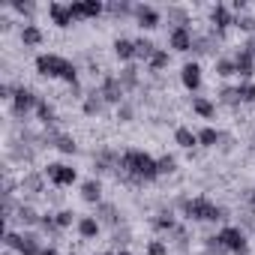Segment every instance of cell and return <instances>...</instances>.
<instances>
[{
	"mask_svg": "<svg viewBox=\"0 0 255 255\" xmlns=\"http://www.w3.org/2000/svg\"><path fill=\"white\" fill-rule=\"evenodd\" d=\"M216 96H219V102L228 105V108H240V105H243L240 96H237V84H222V87L216 90Z\"/></svg>",
	"mask_w": 255,
	"mask_h": 255,
	"instance_id": "obj_36",
	"label": "cell"
},
{
	"mask_svg": "<svg viewBox=\"0 0 255 255\" xmlns=\"http://www.w3.org/2000/svg\"><path fill=\"white\" fill-rule=\"evenodd\" d=\"M81 198L87 201V204H102V180L99 177H87L84 183H81Z\"/></svg>",
	"mask_w": 255,
	"mask_h": 255,
	"instance_id": "obj_25",
	"label": "cell"
},
{
	"mask_svg": "<svg viewBox=\"0 0 255 255\" xmlns=\"http://www.w3.org/2000/svg\"><path fill=\"white\" fill-rule=\"evenodd\" d=\"M54 222H57V228L63 231V228H72V225H78V213L75 210H69V207H63V210H57L54 213Z\"/></svg>",
	"mask_w": 255,
	"mask_h": 255,
	"instance_id": "obj_39",
	"label": "cell"
},
{
	"mask_svg": "<svg viewBox=\"0 0 255 255\" xmlns=\"http://www.w3.org/2000/svg\"><path fill=\"white\" fill-rule=\"evenodd\" d=\"M0 255H15V252H12V249H3V252H0Z\"/></svg>",
	"mask_w": 255,
	"mask_h": 255,
	"instance_id": "obj_53",
	"label": "cell"
},
{
	"mask_svg": "<svg viewBox=\"0 0 255 255\" xmlns=\"http://www.w3.org/2000/svg\"><path fill=\"white\" fill-rule=\"evenodd\" d=\"M39 231H42V234H48V237H57V234H60V228H57V222H54V213H51V210H48V213H42Z\"/></svg>",
	"mask_w": 255,
	"mask_h": 255,
	"instance_id": "obj_42",
	"label": "cell"
},
{
	"mask_svg": "<svg viewBox=\"0 0 255 255\" xmlns=\"http://www.w3.org/2000/svg\"><path fill=\"white\" fill-rule=\"evenodd\" d=\"M117 120H120V123H132V120H135V105H132L129 99H126L123 105H117Z\"/></svg>",
	"mask_w": 255,
	"mask_h": 255,
	"instance_id": "obj_45",
	"label": "cell"
},
{
	"mask_svg": "<svg viewBox=\"0 0 255 255\" xmlns=\"http://www.w3.org/2000/svg\"><path fill=\"white\" fill-rule=\"evenodd\" d=\"M231 147H234V138H231L228 132H222V141H219V150H225V153H228Z\"/></svg>",
	"mask_w": 255,
	"mask_h": 255,
	"instance_id": "obj_49",
	"label": "cell"
},
{
	"mask_svg": "<svg viewBox=\"0 0 255 255\" xmlns=\"http://www.w3.org/2000/svg\"><path fill=\"white\" fill-rule=\"evenodd\" d=\"M213 72L225 81V78H231V75H237V66H234V57H216L213 60Z\"/></svg>",
	"mask_w": 255,
	"mask_h": 255,
	"instance_id": "obj_38",
	"label": "cell"
},
{
	"mask_svg": "<svg viewBox=\"0 0 255 255\" xmlns=\"http://www.w3.org/2000/svg\"><path fill=\"white\" fill-rule=\"evenodd\" d=\"M42 141L48 144V147H54V150H60L63 156H75L78 153V141L69 135V132H57V129H45V135H42Z\"/></svg>",
	"mask_w": 255,
	"mask_h": 255,
	"instance_id": "obj_10",
	"label": "cell"
},
{
	"mask_svg": "<svg viewBox=\"0 0 255 255\" xmlns=\"http://www.w3.org/2000/svg\"><path fill=\"white\" fill-rule=\"evenodd\" d=\"M114 57L123 63V66H129V63H135V39H126V36H117L114 39Z\"/></svg>",
	"mask_w": 255,
	"mask_h": 255,
	"instance_id": "obj_19",
	"label": "cell"
},
{
	"mask_svg": "<svg viewBox=\"0 0 255 255\" xmlns=\"http://www.w3.org/2000/svg\"><path fill=\"white\" fill-rule=\"evenodd\" d=\"M117 78H120V84H123V90H126V93H132V90H138V87H141V72H138V66H135V63L123 66V69L117 72Z\"/></svg>",
	"mask_w": 255,
	"mask_h": 255,
	"instance_id": "obj_24",
	"label": "cell"
},
{
	"mask_svg": "<svg viewBox=\"0 0 255 255\" xmlns=\"http://www.w3.org/2000/svg\"><path fill=\"white\" fill-rule=\"evenodd\" d=\"M165 15H168V24H171V27H186V24H192V21H189V9H186V6H168V12H165Z\"/></svg>",
	"mask_w": 255,
	"mask_h": 255,
	"instance_id": "obj_37",
	"label": "cell"
},
{
	"mask_svg": "<svg viewBox=\"0 0 255 255\" xmlns=\"http://www.w3.org/2000/svg\"><path fill=\"white\" fill-rule=\"evenodd\" d=\"M69 9H72L75 21H84V18H99L105 12V3L102 0H72Z\"/></svg>",
	"mask_w": 255,
	"mask_h": 255,
	"instance_id": "obj_15",
	"label": "cell"
},
{
	"mask_svg": "<svg viewBox=\"0 0 255 255\" xmlns=\"http://www.w3.org/2000/svg\"><path fill=\"white\" fill-rule=\"evenodd\" d=\"M171 237H174V243H177L180 249H189V228H186V225H177V228L171 231Z\"/></svg>",
	"mask_w": 255,
	"mask_h": 255,
	"instance_id": "obj_47",
	"label": "cell"
},
{
	"mask_svg": "<svg viewBox=\"0 0 255 255\" xmlns=\"http://www.w3.org/2000/svg\"><path fill=\"white\" fill-rule=\"evenodd\" d=\"M117 177L123 183H153L159 180V165L156 156H150L141 147H126L120 153V165H117Z\"/></svg>",
	"mask_w": 255,
	"mask_h": 255,
	"instance_id": "obj_1",
	"label": "cell"
},
{
	"mask_svg": "<svg viewBox=\"0 0 255 255\" xmlns=\"http://www.w3.org/2000/svg\"><path fill=\"white\" fill-rule=\"evenodd\" d=\"M192 111H195L201 120H213V117H216V102L207 99V96H192Z\"/></svg>",
	"mask_w": 255,
	"mask_h": 255,
	"instance_id": "obj_31",
	"label": "cell"
},
{
	"mask_svg": "<svg viewBox=\"0 0 255 255\" xmlns=\"http://www.w3.org/2000/svg\"><path fill=\"white\" fill-rule=\"evenodd\" d=\"M33 69H36V75H42V78H60V81H66L72 90L81 87V84H78V63H72V60H66V57H60V54H36Z\"/></svg>",
	"mask_w": 255,
	"mask_h": 255,
	"instance_id": "obj_2",
	"label": "cell"
},
{
	"mask_svg": "<svg viewBox=\"0 0 255 255\" xmlns=\"http://www.w3.org/2000/svg\"><path fill=\"white\" fill-rule=\"evenodd\" d=\"M18 36H21V45H24V48H36V45H42V39H45V33H42V27H39L36 21H24Z\"/></svg>",
	"mask_w": 255,
	"mask_h": 255,
	"instance_id": "obj_21",
	"label": "cell"
},
{
	"mask_svg": "<svg viewBox=\"0 0 255 255\" xmlns=\"http://www.w3.org/2000/svg\"><path fill=\"white\" fill-rule=\"evenodd\" d=\"M48 18H51V24L54 27H60V30H66V27H72L75 24V15H72V9H69V3H48Z\"/></svg>",
	"mask_w": 255,
	"mask_h": 255,
	"instance_id": "obj_16",
	"label": "cell"
},
{
	"mask_svg": "<svg viewBox=\"0 0 255 255\" xmlns=\"http://www.w3.org/2000/svg\"><path fill=\"white\" fill-rule=\"evenodd\" d=\"M234 66H237V75H240V81H252V75H255V57H252V51L249 48H237L234 51Z\"/></svg>",
	"mask_w": 255,
	"mask_h": 255,
	"instance_id": "obj_17",
	"label": "cell"
},
{
	"mask_svg": "<svg viewBox=\"0 0 255 255\" xmlns=\"http://www.w3.org/2000/svg\"><path fill=\"white\" fill-rule=\"evenodd\" d=\"M246 201H249V207H252V213H255V186L246 192Z\"/></svg>",
	"mask_w": 255,
	"mask_h": 255,
	"instance_id": "obj_50",
	"label": "cell"
},
{
	"mask_svg": "<svg viewBox=\"0 0 255 255\" xmlns=\"http://www.w3.org/2000/svg\"><path fill=\"white\" fill-rule=\"evenodd\" d=\"M105 12L111 18H132L135 6L129 3V0H111V3H105Z\"/></svg>",
	"mask_w": 255,
	"mask_h": 255,
	"instance_id": "obj_32",
	"label": "cell"
},
{
	"mask_svg": "<svg viewBox=\"0 0 255 255\" xmlns=\"http://www.w3.org/2000/svg\"><path fill=\"white\" fill-rule=\"evenodd\" d=\"M93 216L99 219V225H108V228H120V222H123V213H120L117 204H111V201L96 204V213H93Z\"/></svg>",
	"mask_w": 255,
	"mask_h": 255,
	"instance_id": "obj_18",
	"label": "cell"
},
{
	"mask_svg": "<svg viewBox=\"0 0 255 255\" xmlns=\"http://www.w3.org/2000/svg\"><path fill=\"white\" fill-rule=\"evenodd\" d=\"M81 111H84V117H99V114H105V99L99 96L96 87L87 90V96H81Z\"/></svg>",
	"mask_w": 255,
	"mask_h": 255,
	"instance_id": "obj_20",
	"label": "cell"
},
{
	"mask_svg": "<svg viewBox=\"0 0 255 255\" xmlns=\"http://www.w3.org/2000/svg\"><path fill=\"white\" fill-rule=\"evenodd\" d=\"M216 240L222 243L225 252L231 255H249V234L240 228V225H222L216 231Z\"/></svg>",
	"mask_w": 255,
	"mask_h": 255,
	"instance_id": "obj_5",
	"label": "cell"
},
{
	"mask_svg": "<svg viewBox=\"0 0 255 255\" xmlns=\"http://www.w3.org/2000/svg\"><path fill=\"white\" fill-rule=\"evenodd\" d=\"M129 237H132V231L126 228V225H123V228H114V234H111L114 243H129Z\"/></svg>",
	"mask_w": 255,
	"mask_h": 255,
	"instance_id": "obj_48",
	"label": "cell"
},
{
	"mask_svg": "<svg viewBox=\"0 0 255 255\" xmlns=\"http://www.w3.org/2000/svg\"><path fill=\"white\" fill-rule=\"evenodd\" d=\"M3 246L18 255H42V249H45L36 231H12V228L3 231Z\"/></svg>",
	"mask_w": 255,
	"mask_h": 255,
	"instance_id": "obj_4",
	"label": "cell"
},
{
	"mask_svg": "<svg viewBox=\"0 0 255 255\" xmlns=\"http://www.w3.org/2000/svg\"><path fill=\"white\" fill-rule=\"evenodd\" d=\"M9 9H12V12H18V15H24L27 21H33L36 3H30V0H27V3H21V0H12V3H9Z\"/></svg>",
	"mask_w": 255,
	"mask_h": 255,
	"instance_id": "obj_44",
	"label": "cell"
},
{
	"mask_svg": "<svg viewBox=\"0 0 255 255\" xmlns=\"http://www.w3.org/2000/svg\"><path fill=\"white\" fill-rule=\"evenodd\" d=\"M96 90H99V96L105 99V105H114V108H117V105H123L126 99H129V96H126V90H123V84H120V78H117V75H111V72H108V75H102V81H99V87H96Z\"/></svg>",
	"mask_w": 255,
	"mask_h": 255,
	"instance_id": "obj_8",
	"label": "cell"
},
{
	"mask_svg": "<svg viewBox=\"0 0 255 255\" xmlns=\"http://www.w3.org/2000/svg\"><path fill=\"white\" fill-rule=\"evenodd\" d=\"M117 255H132V252H126V249H120V252H117Z\"/></svg>",
	"mask_w": 255,
	"mask_h": 255,
	"instance_id": "obj_54",
	"label": "cell"
},
{
	"mask_svg": "<svg viewBox=\"0 0 255 255\" xmlns=\"http://www.w3.org/2000/svg\"><path fill=\"white\" fill-rule=\"evenodd\" d=\"M174 144L180 150H192V147H198V132L189 129V126H177L174 129Z\"/></svg>",
	"mask_w": 255,
	"mask_h": 255,
	"instance_id": "obj_28",
	"label": "cell"
},
{
	"mask_svg": "<svg viewBox=\"0 0 255 255\" xmlns=\"http://www.w3.org/2000/svg\"><path fill=\"white\" fill-rule=\"evenodd\" d=\"M36 120L45 126V129H54V126H57V111H54V105H51L48 99H39V105H36Z\"/></svg>",
	"mask_w": 255,
	"mask_h": 255,
	"instance_id": "obj_29",
	"label": "cell"
},
{
	"mask_svg": "<svg viewBox=\"0 0 255 255\" xmlns=\"http://www.w3.org/2000/svg\"><path fill=\"white\" fill-rule=\"evenodd\" d=\"M150 225H153L156 231H162V234H171L180 222H177L174 210H156V213H153V219H150Z\"/></svg>",
	"mask_w": 255,
	"mask_h": 255,
	"instance_id": "obj_26",
	"label": "cell"
},
{
	"mask_svg": "<svg viewBox=\"0 0 255 255\" xmlns=\"http://www.w3.org/2000/svg\"><path fill=\"white\" fill-rule=\"evenodd\" d=\"M153 54H156V42H153L150 36H138V39H135V60L150 63Z\"/></svg>",
	"mask_w": 255,
	"mask_h": 255,
	"instance_id": "obj_34",
	"label": "cell"
},
{
	"mask_svg": "<svg viewBox=\"0 0 255 255\" xmlns=\"http://www.w3.org/2000/svg\"><path fill=\"white\" fill-rule=\"evenodd\" d=\"M15 219L24 225V231H30V228H39V222H42V213L33 207V204H27V201H21V207L15 210Z\"/></svg>",
	"mask_w": 255,
	"mask_h": 255,
	"instance_id": "obj_22",
	"label": "cell"
},
{
	"mask_svg": "<svg viewBox=\"0 0 255 255\" xmlns=\"http://www.w3.org/2000/svg\"><path fill=\"white\" fill-rule=\"evenodd\" d=\"M219 141H222V132L216 129V126H201L198 129V147H219Z\"/></svg>",
	"mask_w": 255,
	"mask_h": 255,
	"instance_id": "obj_33",
	"label": "cell"
},
{
	"mask_svg": "<svg viewBox=\"0 0 255 255\" xmlns=\"http://www.w3.org/2000/svg\"><path fill=\"white\" fill-rule=\"evenodd\" d=\"M42 171H45L48 183H51V186H57V189H66V186L78 183V168H72L69 162H48Z\"/></svg>",
	"mask_w": 255,
	"mask_h": 255,
	"instance_id": "obj_7",
	"label": "cell"
},
{
	"mask_svg": "<svg viewBox=\"0 0 255 255\" xmlns=\"http://www.w3.org/2000/svg\"><path fill=\"white\" fill-rule=\"evenodd\" d=\"M117 165H120V153L117 150H111V147H102V150H96L93 153V171L96 174H117Z\"/></svg>",
	"mask_w": 255,
	"mask_h": 255,
	"instance_id": "obj_14",
	"label": "cell"
},
{
	"mask_svg": "<svg viewBox=\"0 0 255 255\" xmlns=\"http://www.w3.org/2000/svg\"><path fill=\"white\" fill-rule=\"evenodd\" d=\"M102 255H117V252H102Z\"/></svg>",
	"mask_w": 255,
	"mask_h": 255,
	"instance_id": "obj_55",
	"label": "cell"
},
{
	"mask_svg": "<svg viewBox=\"0 0 255 255\" xmlns=\"http://www.w3.org/2000/svg\"><path fill=\"white\" fill-rule=\"evenodd\" d=\"M156 165H159V177L162 174H174L177 171V156L174 153H162V156H156Z\"/></svg>",
	"mask_w": 255,
	"mask_h": 255,
	"instance_id": "obj_40",
	"label": "cell"
},
{
	"mask_svg": "<svg viewBox=\"0 0 255 255\" xmlns=\"http://www.w3.org/2000/svg\"><path fill=\"white\" fill-rule=\"evenodd\" d=\"M42 255H60V252H57L54 246H45V249H42Z\"/></svg>",
	"mask_w": 255,
	"mask_h": 255,
	"instance_id": "obj_52",
	"label": "cell"
},
{
	"mask_svg": "<svg viewBox=\"0 0 255 255\" xmlns=\"http://www.w3.org/2000/svg\"><path fill=\"white\" fill-rule=\"evenodd\" d=\"M234 12H231V6L228 3H216V6H210V27H213V33L222 39L231 27H234Z\"/></svg>",
	"mask_w": 255,
	"mask_h": 255,
	"instance_id": "obj_9",
	"label": "cell"
},
{
	"mask_svg": "<svg viewBox=\"0 0 255 255\" xmlns=\"http://www.w3.org/2000/svg\"><path fill=\"white\" fill-rule=\"evenodd\" d=\"M168 63H171V51L168 48H156V54L150 57L147 69H150V75H159L162 69H168Z\"/></svg>",
	"mask_w": 255,
	"mask_h": 255,
	"instance_id": "obj_35",
	"label": "cell"
},
{
	"mask_svg": "<svg viewBox=\"0 0 255 255\" xmlns=\"http://www.w3.org/2000/svg\"><path fill=\"white\" fill-rule=\"evenodd\" d=\"M144 252L147 255H168V240H147V246H144Z\"/></svg>",
	"mask_w": 255,
	"mask_h": 255,
	"instance_id": "obj_46",
	"label": "cell"
},
{
	"mask_svg": "<svg viewBox=\"0 0 255 255\" xmlns=\"http://www.w3.org/2000/svg\"><path fill=\"white\" fill-rule=\"evenodd\" d=\"M201 81H204V69L198 60H186L180 66V84L189 90V93H198L201 90Z\"/></svg>",
	"mask_w": 255,
	"mask_h": 255,
	"instance_id": "obj_13",
	"label": "cell"
},
{
	"mask_svg": "<svg viewBox=\"0 0 255 255\" xmlns=\"http://www.w3.org/2000/svg\"><path fill=\"white\" fill-rule=\"evenodd\" d=\"M216 42H219V36L210 30L207 36H198L195 33V42H192V54H216Z\"/></svg>",
	"mask_w": 255,
	"mask_h": 255,
	"instance_id": "obj_30",
	"label": "cell"
},
{
	"mask_svg": "<svg viewBox=\"0 0 255 255\" xmlns=\"http://www.w3.org/2000/svg\"><path fill=\"white\" fill-rule=\"evenodd\" d=\"M132 21L141 27V30H156L162 24V12L150 3H135V12H132Z\"/></svg>",
	"mask_w": 255,
	"mask_h": 255,
	"instance_id": "obj_11",
	"label": "cell"
},
{
	"mask_svg": "<svg viewBox=\"0 0 255 255\" xmlns=\"http://www.w3.org/2000/svg\"><path fill=\"white\" fill-rule=\"evenodd\" d=\"M75 231H78V237H81V240H96V237H99V231H102V225H99V219H96V216H78Z\"/></svg>",
	"mask_w": 255,
	"mask_h": 255,
	"instance_id": "obj_27",
	"label": "cell"
},
{
	"mask_svg": "<svg viewBox=\"0 0 255 255\" xmlns=\"http://www.w3.org/2000/svg\"><path fill=\"white\" fill-rule=\"evenodd\" d=\"M243 48H249V51H252V57H255V36H249V39H246V45H243Z\"/></svg>",
	"mask_w": 255,
	"mask_h": 255,
	"instance_id": "obj_51",
	"label": "cell"
},
{
	"mask_svg": "<svg viewBox=\"0 0 255 255\" xmlns=\"http://www.w3.org/2000/svg\"><path fill=\"white\" fill-rule=\"evenodd\" d=\"M237 96L243 105H255V81H240L237 84Z\"/></svg>",
	"mask_w": 255,
	"mask_h": 255,
	"instance_id": "obj_41",
	"label": "cell"
},
{
	"mask_svg": "<svg viewBox=\"0 0 255 255\" xmlns=\"http://www.w3.org/2000/svg\"><path fill=\"white\" fill-rule=\"evenodd\" d=\"M234 27L240 30V33H255V15H249V12H243V15H237L234 18Z\"/></svg>",
	"mask_w": 255,
	"mask_h": 255,
	"instance_id": "obj_43",
	"label": "cell"
},
{
	"mask_svg": "<svg viewBox=\"0 0 255 255\" xmlns=\"http://www.w3.org/2000/svg\"><path fill=\"white\" fill-rule=\"evenodd\" d=\"M45 171H30V174H24L21 177V192H27V195H42L45 192Z\"/></svg>",
	"mask_w": 255,
	"mask_h": 255,
	"instance_id": "obj_23",
	"label": "cell"
},
{
	"mask_svg": "<svg viewBox=\"0 0 255 255\" xmlns=\"http://www.w3.org/2000/svg\"><path fill=\"white\" fill-rule=\"evenodd\" d=\"M39 99H42V96H39L33 87H24V84H18V87H15V96H12V102H9V105H12V117H18V120H21V117H27L30 111H36Z\"/></svg>",
	"mask_w": 255,
	"mask_h": 255,
	"instance_id": "obj_6",
	"label": "cell"
},
{
	"mask_svg": "<svg viewBox=\"0 0 255 255\" xmlns=\"http://www.w3.org/2000/svg\"><path fill=\"white\" fill-rule=\"evenodd\" d=\"M192 42H195L192 24H186V27H171V30H168V48H171V51L186 54V51H192Z\"/></svg>",
	"mask_w": 255,
	"mask_h": 255,
	"instance_id": "obj_12",
	"label": "cell"
},
{
	"mask_svg": "<svg viewBox=\"0 0 255 255\" xmlns=\"http://www.w3.org/2000/svg\"><path fill=\"white\" fill-rule=\"evenodd\" d=\"M177 210L186 222H225L228 219V210L204 195L198 198H177Z\"/></svg>",
	"mask_w": 255,
	"mask_h": 255,
	"instance_id": "obj_3",
	"label": "cell"
}]
</instances>
